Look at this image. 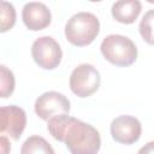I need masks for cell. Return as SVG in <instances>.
Returning <instances> with one entry per match:
<instances>
[{
  "label": "cell",
  "instance_id": "obj_1",
  "mask_svg": "<svg viewBox=\"0 0 154 154\" xmlns=\"http://www.w3.org/2000/svg\"><path fill=\"white\" fill-rule=\"evenodd\" d=\"M53 138L64 142L71 154H97L101 147L99 131L90 124L69 114H59L47 122Z\"/></svg>",
  "mask_w": 154,
  "mask_h": 154
},
{
  "label": "cell",
  "instance_id": "obj_2",
  "mask_svg": "<svg viewBox=\"0 0 154 154\" xmlns=\"http://www.w3.org/2000/svg\"><path fill=\"white\" fill-rule=\"evenodd\" d=\"M100 32V22L90 12H78L65 24V37L77 47L90 45Z\"/></svg>",
  "mask_w": 154,
  "mask_h": 154
},
{
  "label": "cell",
  "instance_id": "obj_3",
  "mask_svg": "<svg viewBox=\"0 0 154 154\" xmlns=\"http://www.w3.org/2000/svg\"><path fill=\"white\" fill-rule=\"evenodd\" d=\"M103 58L116 66H130L137 59V48L126 36L112 34L106 36L100 46Z\"/></svg>",
  "mask_w": 154,
  "mask_h": 154
},
{
  "label": "cell",
  "instance_id": "obj_4",
  "mask_svg": "<svg viewBox=\"0 0 154 154\" xmlns=\"http://www.w3.org/2000/svg\"><path fill=\"white\" fill-rule=\"evenodd\" d=\"M101 77L99 71L90 64H81L70 75V89L78 97H87L94 94L100 87Z\"/></svg>",
  "mask_w": 154,
  "mask_h": 154
},
{
  "label": "cell",
  "instance_id": "obj_5",
  "mask_svg": "<svg viewBox=\"0 0 154 154\" xmlns=\"http://www.w3.org/2000/svg\"><path fill=\"white\" fill-rule=\"evenodd\" d=\"M31 55L40 67L53 70L60 64L63 52L59 43L52 36H41L34 41L31 46Z\"/></svg>",
  "mask_w": 154,
  "mask_h": 154
},
{
  "label": "cell",
  "instance_id": "obj_6",
  "mask_svg": "<svg viewBox=\"0 0 154 154\" xmlns=\"http://www.w3.org/2000/svg\"><path fill=\"white\" fill-rule=\"evenodd\" d=\"M35 113L42 120H49L59 114H69L70 101L69 99L58 91H46L40 95L34 105Z\"/></svg>",
  "mask_w": 154,
  "mask_h": 154
},
{
  "label": "cell",
  "instance_id": "obj_7",
  "mask_svg": "<svg viewBox=\"0 0 154 154\" xmlns=\"http://www.w3.org/2000/svg\"><path fill=\"white\" fill-rule=\"evenodd\" d=\"M109 130L112 138L116 142L123 144H132L141 137L142 126L137 118L124 114L112 120Z\"/></svg>",
  "mask_w": 154,
  "mask_h": 154
},
{
  "label": "cell",
  "instance_id": "obj_8",
  "mask_svg": "<svg viewBox=\"0 0 154 154\" xmlns=\"http://www.w3.org/2000/svg\"><path fill=\"white\" fill-rule=\"evenodd\" d=\"M26 125V114L16 105L2 106L0 109V132L7 134L13 140H19Z\"/></svg>",
  "mask_w": 154,
  "mask_h": 154
},
{
  "label": "cell",
  "instance_id": "obj_9",
  "mask_svg": "<svg viewBox=\"0 0 154 154\" xmlns=\"http://www.w3.org/2000/svg\"><path fill=\"white\" fill-rule=\"evenodd\" d=\"M22 19L24 25L32 31L42 30L51 24L52 14L49 8L43 2H26L22 11Z\"/></svg>",
  "mask_w": 154,
  "mask_h": 154
},
{
  "label": "cell",
  "instance_id": "obj_10",
  "mask_svg": "<svg viewBox=\"0 0 154 154\" xmlns=\"http://www.w3.org/2000/svg\"><path fill=\"white\" fill-rule=\"evenodd\" d=\"M141 10L142 5L138 0H119L112 5L111 13L117 22L131 24L137 19Z\"/></svg>",
  "mask_w": 154,
  "mask_h": 154
},
{
  "label": "cell",
  "instance_id": "obj_11",
  "mask_svg": "<svg viewBox=\"0 0 154 154\" xmlns=\"http://www.w3.org/2000/svg\"><path fill=\"white\" fill-rule=\"evenodd\" d=\"M20 154H55L52 146L41 136L34 135L24 141Z\"/></svg>",
  "mask_w": 154,
  "mask_h": 154
},
{
  "label": "cell",
  "instance_id": "obj_12",
  "mask_svg": "<svg viewBox=\"0 0 154 154\" xmlns=\"http://www.w3.org/2000/svg\"><path fill=\"white\" fill-rule=\"evenodd\" d=\"M138 30L142 38L148 45L154 46V10H149L144 13L140 22Z\"/></svg>",
  "mask_w": 154,
  "mask_h": 154
},
{
  "label": "cell",
  "instance_id": "obj_13",
  "mask_svg": "<svg viewBox=\"0 0 154 154\" xmlns=\"http://www.w3.org/2000/svg\"><path fill=\"white\" fill-rule=\"evenodd\" d=\"M0 31L5 32L10 29L16 23V10L11 2L7 1H1V16H0Z\"/></svg>",
  "mask_w": 154,
  "mask_h": 154
},
{
  "label": "cell",
  "instance_id": "obj_14",
  "mask_svg": "<svg viewBox=\"0 0 154 154\" xmlns=\"http://www.w3.org/2000/svg\"><path fill=\"white\" fill-rule=\"evenodd\" d=\"M0 95L4 99L8 97L14 90V76L5 65L0 66Z\"/></svg>",
  "mask_w": 154,
  "mask_h": 154
},
{
  "label": "cell",
  "instance_id": "obj_15",
  "mask_svg": "<svg viewBox=\"0 0 154 154\" xmlns=\"http://www.w3.org/2000/svg\"><path fill=\"white\" fill-rule=\"evenodd\" d=\"M137 154H154V141H150L141 147Z\"/></svg>",
  "mask_w": 154,
  "mask_h": 154
},
{
  "label": "cell",
  "instance_id": "obj_16",
  "mask_svg": "<svg viewBox=\"0 0 154 154\" xmlns=\"http://www.w3.org/2000/svg\"><path fill=\"white\" fill-rule=\"evenodd\" d=\"M0 144H1V154H8L11 150V146H10L8 140L4 135L0 137Z\"/></svg>",
  "mask_w": 154,
  "mask_h": 154
}]
</instances>
